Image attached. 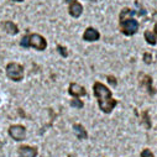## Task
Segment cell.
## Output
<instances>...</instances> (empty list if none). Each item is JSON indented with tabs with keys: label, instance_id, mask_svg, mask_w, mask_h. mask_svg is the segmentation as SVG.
Masks as SVG:
<instances>
[{
	"label": "cell",
	"instance_id": "1",
	"mask_svg": "<svg viewBox=\"0 0 157 157\" xmlns=\"http://www.w3.org/2000/svg\"><path fill=\"white\" fill-rule=\"evenodd\" d=\"M93 89H94V95L98 99L100 110L106 114L111 113V110L117 104V101L111 98V90H109L104 84H101L99 82H97L93 86Z\"/></svg>",
	"mask_w": 157,
	"mask_h": 157
},
{
	"label": "cell",
	"instance_id": "2",
	"mask_svg": "<svg viewBox=\"0 0 157 157\" xmlns=\"http://www.w3.org/2000/svg\"><path fill=\"white\" fill-rule=\"evenodd\" d=\"M20 45L22 47H26V48L27 47H35L38 51H44L47 47L46 40L41 35H38V33H31V35L24 36L21 42H20Z\"/></svg>",
	"mask_w": 157,
	"mask_h": 157
},
{
	"label": "cell",
	"instance_id": "3",
	"mask_svg": "<svg viewBox=\"0 0 157 157\" xmlns=\"http://www.w3.org/2000/svg\"><path fill=\"white\" fill-rule=\"evenodd\" d=\"M6 75L8 78H10L11 81L19 82L24 78V68L22 66H20L19 63L11 62L6 66Z\"/></svg>",
	"mask_w": 157,
	"mask_h": 157
},
{
	"label": "cell",
	"instance_id": "4",
	"mask_svg": "<svg viewBox=\"0 0 157 157\" xmlns=\"http://www.w3.org/2000/svg\"><path fill=\"white\" fill-rule=\"evenodd\" d=\"M121 26V31L124 35L126 36H132L134 33L137 32L139 30V22L134 19H128V20H121L120 22Z\"/></svg>",
	"mask_w": 157,
	"mask_h": 157
},
{
	"label": "cell",
	"instance_id": "5",
	"mask_svg": "<svg viewBox=\"0 0 157 157\" xmlns=\"http://www.w3.org/2000/svg\"><path fill=\"white\" fill-rule=\"evenodd\" d=\"M9 135L15 141H24L26 137V129L22 125H11L9 128Z\"/></svg>",
	"mask_w": 157,
	"mask_h": 157
},
{
	"label": "cell",
	"instance_id": "6",
	"mask_svg": "<svg viewBox=\"0 0 157 157\" xmlns=\"http://www.w3.org/2000/svg\"><path fill=\"white\" fill-rule=\"evenodd\" d=\"M69 94L71 95H73V97H84V95H87V92H86V89L82 87V86H79V84H77V83H71L69 84Z\"/></svg>",
	"mask_w": 157,
	"mask_h": 157
},
{
	"label": "cell",
	"instance_id": "7",
	"mask_svg": "<svg viewBox=\"0 0 157 157\" xmlns=\"http://www.w3.org/2000/svg\"><path fill=\"white\" fill-rule=\"evenodd\" d=\"M19 155L20 157H36L37 150L31 146H20L19 147Z\"/></svg>",
	"mask_w": 157,
	"mask_h": 157
},
{
	"label": "cell",
	"instance_id": "8",
	"mask_svg": "<svg viewBox=\"0 0 157 157\" xmlns=\"http://www.w3.org/2000/svg\"><path fill=\"white\" fill-rule=\"evenodd\" d=\"M99 37H100L99 32L95 29H93V27H88L86 30L84 35H83V38H84L86 41H89V42H93V41L99 40Z\"/></svg>",
	"mask_w": 157,
	"mask_h": 157
},
{
	"label": "cell",
	"instance_id": "9",
	"mask_svg": "<svg viewBox=\"0 0 157 157\" xmlns=\"http://www.w3.org/2000/svg\"><path fill=\"white\" fill-rule=\"evenodd\" d=\"M68 11L73 17H79L82 15V13H83V6L79 3L74 2V3H71V6H69Z\"/></svg>",
	"mask_w": 157,
	"mask_h": 157
},
{
	"label": "cell",
	"instance_id": "10",
	"mask_svg": "<svg viewBox=\"0 0 157 157\" xmlns=\"http://www.w3.org/2000/svg\"><path fill=\"white\" fill-rule=\"evenodd\" d=\"M73 129H74V132H75V135H77L78 140H84V139H87L88 134H87L86 129H84L82 125L75 124V125H73Z\"/></svg>",
	"mask_w": 157,
	"mask_h": 157
},
{
	"label": "cell",
	"instance_id": "11",
	"mask_svg": "<svg viewBox=\"0 0 157 157\" xmlns=\"http://www.w3.org/2000/svg\"><path fill=\"white\" fill-rule=\"evenodd\" d=\"M3 29H4L8 33H10V35H16V33L19 32L17 26H16L13 21H5V22L3 24Z\"/></svg>",
	"mask_w": 157,
	"mask_h": 157
},
{
	"label": "cell",
	"instance_id": "12",
	"mask_svg": "<svg viewBox=\"0 0 157 157\" xmlns=\"http://www.w3.org/2000/svg\"><path fill=\"white\" fill-rule=\"evenodd\" d=\"M145 40L150 44V45H156V42H157V36H156V33L155 32H152V31H145Z\"/></svg>",
	"mask_w": 157,
	"mask_h": 157
},
{
	"label": "cell",
	"instance_id": "13",
	"mask_svg": "<svg viewBox=\"0 0 157 157\" xmlns=\"http://www.w3.org/2000/svg\"><path fill=\"white\" fill-rule=\"evenodd\" d=\"M142 77H144L142 84L148 89L150 94H155V93H156V90L152 88V79H151V77H148V75H142Z\"/></svg>",
	"mask_w": 157,
	"mask_h": 157
},
{
	"label": "cell",
	"instance_id": "14",
	"mask_svg": "<svg viewBox=\"0 0 157 157\" xmlns=\"http://www.w3.org/2000/svg\"><path fill=\"white\" fill-rule=\"evenodd\" d=\"M71 105H72L73 108H77V109H82V108L84 106L83 101H82V100H79L77 97H74V99H72V100H71Z\"/></svg>",
	"mask_w": 157,
	"mask_h": 157
},
{
	"label": "cell",
	"instance_id": "15",
	"mask_svg": "<svg viewBox=\"0 0 157 157\" xmlns=\"http://www.w3.org/2000/svg\"><path fill=\"white\" fill-rule=\"evenodd\" d=\"M141 157H155L153 156V152L148 148H145L142 152H141Z\"/></svg>",
	"mask_w": 157,
	"mask_h": 157
},
{
	"label": "cell",
	"instance_id": "16",
	"mask_svg": "<svg viewBox=\"0 0 157 157\" xmlns=\"http://www.w3.org/2000/svg\"><path fill=\"white\" fill-rule=\"evenodd\" d=\"M57 50H58V52H59L63 57H67V56H68V52H67V50H66L63 46H58V47H57Z\"/></svg>",
	"mask_w": 157,
	"mask_h": 157
},
{
	"label": "cell",
	"instance_id": "17",
	"mask_svg": "<svg viewBox=\"0 0 157 157\" xmlns=\"http://www.w3.org/2000/svg\"><path fill=\"white\" fill-rule=\"evenodd\" d=\"M144 61H145L147 64H150V63H151V61H152L151 55H150V53H145V55H144Z\"/></svg>",
	"mask_w": 157,
	"mask_h": 157
},
{
	"label": "cell",
	"instance_id": "18",
	"mask_svg": "<svg viewBox=\"0 0 157 157\" xmlns=\"http://www.w3.org/2000/svg\"><path fill=\"white\" fill-rule=\"evenodd\" d=\"M108 82H109L111 86H116V79H115V77H113V75H109V77H108Z\"/></svg>",
	"mask_w": 157,
	"mask_h": 157
},
{
	"label": "cell",
	"instance_id": "19",
	"mask_svg": "<svg viewBox=\"0 0 157 157\" xmlns=\"http://www.w3.org/2000/svg\"><path fill=\"white\" fill-rule=\"evenodd\" d=\"M66 3H74V2H77V0H64Z\"/></svg>",
	"mask_w": 157,
	"mask_h": 157
},
{
	"label": "cell",
	"instance_id": "20",
	"mask_svg": "<svg viewBox=\"0 0 157 157\" xmlns=\"http://www.w3.org/2000/svg\"><path fill=\"white\" fill-rule=\"evenodd\" d=\"M155 33H156V36H157V24L155 25Z\"/></svg>",
	"mask_w": 157,
	"mask_h": 157
},
{
	"label": "cell",
	"instance_id": "21",
	"mask_svg": "<svg viewBox=\"0 0 157 157\" xmlns=\"http://www.w3.org/2000/svg\"><path fill=\"white\" fill-rule=\"evenodd\" d=\"M15 2H24V0H15Z\"/></svg>",
	"mask_w": 157,
	"mask_h": 157
},
{
	"label": "cell",
	"instance_id": "22",
	"mask_svg": "<svg viewBox=\"0 0 157 157\" xmlns=\"http://www.w3.org/2000/svg\"><path fill=\"white\" fill-rule=\"evenodd\" d=\"M68 157H74V156H72V155H69V156H68Z\"/></svg>",
	"mask_w": 157,
	"mask_h": 157
}]
</instances>
